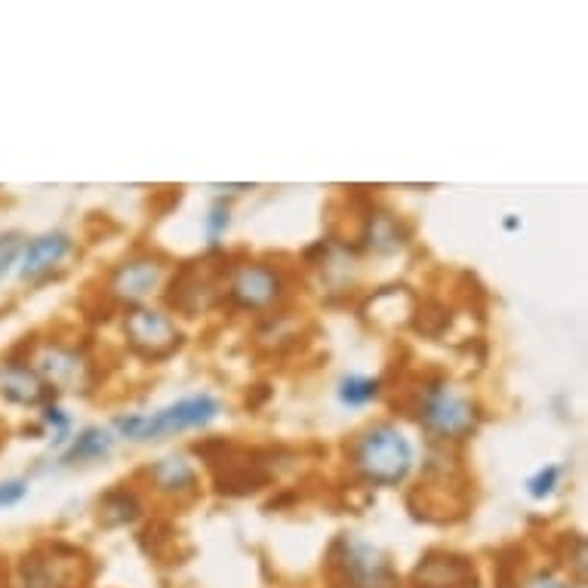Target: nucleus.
<instances>
[{
	"label": "nucleus",
	"instance_id": "nucleus-4",
	"mask_svg": "<svg viewBox=\"0 0 588 588\" xmlns=\"http://www.w3.org/2000/svg\"><path fill=\"white\" fill-rule=\"evenodd\" d=\"M330 564L342 588H398V573L388 554L361 536H340Z\"/></svg>",
	"mask_w": 588,
	"mask_h": 588
},
{
	"label": "nucleus",
	"instance_id": "nucleus-13",
	"mask_svg": "<svg viewBox=\"0 0 588 588\" xmlns=\"http://www.w3.org/2000/svg\"><path fill=\"white\" fill-rule=\"evenodd\" d=\"M149 481L154 490L164 496H194L197 494V472L182 453H170L157 459L149 469Z\"/></svg>",
	"mask_w": 588,
	"mask_h": 588
},
{
	"label": "nucleus",
	"instance_id": "nucleus-3",
	"mask_svg": "<svg viewBox=\"0 0 588 588\" xmlns=\"http://www.w3.org/2000/svg\"><path fill=\"white\" fill-rule=\"evenodd\" d=\"M419 425L440 440H465L477 429L475 400L444 380L425 382L417 400Z\"/></svg>",
	"mask_w": 588,
	"mask_h": 588
},
{
	"label": "nucleus",
	"instance_id": "nucleus-12",
	"mask_svg": "<svg viewBox=\"0 0 588 588\" xmlns=\"http://www.w3.org/2000/svg\"><path fill=\"white\" fill-rule=\"evenodd\" d=\"M0 395L20 407H40L50 395V388L31 363L10 361L0 367Z\"/></svg>",
	"mask_w": 588,
	"mask_h": 588
},
{
	"label": "nucleus",
	"instance_id": "nucleus-8",
	"mask_svg": "<svg viewBox=\"0 0 588 588\" xmlns=\"http://www.w3.org/2000/svg\"><path fill=\"white\" fill-rule=\"evenodd\" d=\"M77 564H80L77 551H65L62 546L35 551L22 561V588H72Z\"/></svg>",
	"mask_w": 588,
	"mask_h": 588
},
{
	"label": "nucleus",
	"instance_id": "nucleus-7",
	"mask_svg": "<svg viewBox=\"0 0 588 588\" xmlns=\"http://www.w3.org/2000/svg\"><path fill=\"white\" fill-rule=\"evenodd\" d=\"M38 376L59 392H87L93 385V367L90 361L68 345H43L35 361Z\"/></svg>",
	"mask_w": 588,
	"mask_h": 588
},
{
	"label": "nucleus",
	"instance_id": "nucleus-15",
	"mask_svg": "<svg viewBox=\"0 0 588 588\" xmlns=\"http://www.w3.org/2000/svg\"><path fill=\"white\" fill-rule=\"evenodd\" d=\"M139 514H142V502L127 487H114L99 499V521L105 527H127V524H133Z\"/></svg>",
	"mask_w": 588,
	"mask_h": 588
},
{
	"label": "nucleus",
	"instance_id": "nucleus-5",
	"mask_svg": "<svg viewBox=\"0 0 588 588\" xmlns=\"http://www.w3.org/2000/svg\"><path fill=\"white\" fill-rule=\"evenodd\" d=\"M124 333H127V342L133 345V351H139V355L149 358V361L167 358V355H172V351L179 348V342H182L176 323L170 321V315H164V311H157V308H145V305H139V308H133V311L127 315Z\"/></svg>",
	"mask_w": 588,
	"mask_h": 588
},
{
	"label": "nucleus",
	"instance_id": "nucleus-18",
	"mask_svg": "<svg viewBox=\"0 0 588 588\" xmlns=\"http://www.w3.org/2000/svg\"><path fill=\"white\" fill-rule=\"evenodd\" d=\"M561 477H564V469H561V465H542V469H539L536 475H531V481H527V494L542 502V499H549V496L558 490Z\"/></svg>",
	"mask_w": 588,
	"mask_h": 588
},
{
	"label": "nucleus",
	"instance_id": "nucleus-16",
	"mask_svg": "<svg viewBox=\"0 0 588 588\" xmlns=\"http://www.w3.org/2000/svg\"><path fill=\"white\" fill-rule=\"evenodd\" d=\"M404 241H407V231L392 213H370V219H367V247L380 253V256H388V253H398L404 247Z\"/></svg>",
	"mask_w": 588,
	"mask_h": 588
},
{
	"label": "nucleus",
	"instance_id": "nucleus-24",
	"mask_svg": "<svg viewBox=\"0 0 588 588\" xmlns=\"http://www.w3.org/2000/svg\"><path fill=\"white\" fill-rule=\"evenodd\" d=\"M502 226H506V231H517V228H521V219H517V216H506Z\"/></svg>",
	"mask_w": 588,
	"mask_h": 588
},
{
	"label": "nucleus",
	"instance_id": "nucleus-11",
	"mask_svg": "<svg viewBox=\"0 0 588 588\" xmlns=\"http://www.w3.org/2000/svg\"><path fill=\"white\" fill-rule=\"evenodd\" d=\"M419 588H477V573L472 561L456 554H429L413 573Z\"/></svg>",
	"mask_w": 588,
	"mask_h": 588
},
{
	"label": "nucleus",
	"instance_id": "nucleus-17",
	"mask_svg": "<svg viewBox=\"0 0 588 588\" xmlns=\"http://www.w3.org/2000/svg\"><path fill=\"white\" fill-rule=\"evenodd\" d=\"M382 382L373 376H361V373H351V376H342L340 388H336V398L345 407H367L380 398Z\"/></svg>",
	"mask_w": 588,
	"mask_h": 588
},
{
	"label": "nucleus",
	"instance_id": "nucleus-6",
	"mask_svg": "<svg viewBox=\"0 0 588 588\" xmlns=\"http://www.w3.org/2000/svg\"><path fill=\"white\" fill-rule=\"evenodd\" d=\"M228 293H231L234 303L241 305V308H247V311H266V308L284 299L286 281L274 266L244 263V266H238L231 271Z\"/></svg>",
	"mask_w": 588,
	"mask_h": 588
},
{
	"label": "nucleus",
	"instance_id": "nucleus-14",
	"mask_svg": "<svg viewBox=\"0 0 588 588\" xmlns=\"http://www.w3.org/2000/svg\"><path fill=\"white\" fill-rule=\"evenodd\" d=\"M112 429L90 425V429H84V432L68 444V450L62 453V465H90V462H99V459H105V456L112 453Z\"/></svg>",
	"mask_w": 588,
	"mask_h": 588
},
{
	"label": "nucleus",
	"instance_id": "nucleus-2",
	"mask_svg": "<svg viewBox=\"0 0 588 588\" xmlns=\"http://www.w3.org/2000/svg\"><path fill=\"white\" fill-rule=\"evenodd\" d=\"M222 413V404L197 392L189 398H179L176 404H167L154 413H130V417H117L112 422L114 437H127V440H161L167 435H179V432H191V429H207L209 422H216Z\"/></svg>",
	"mask_w": 588,
	"mask_h": 588
},
{
	"label": "nucleus",
	"instance_id": "nucleus-1",
	"mask_svg": "<svg viewBox=\"0 0 588 588\" xmlns=\"http://www.w3.org/2000/svg\"><path fill=\"white\" fill-rule=\"evenodd\" d=\"M351 469L373 487H398L410 475L417 450L413 440L392 422H373L351 444Z\"/></svg>",
	"mask_w": 588,
	"mask_h": 588
},
{
	"label": "nucleus",
	"instance_id": "nucleus-19",
	"mask_svg": "<svg viewBox=\"0 0 588 588\" xmlns=\"http://www.w3.org/2000/svg\"><path fill=\"white\" fill-rule=\"evenodd\" d=\"M22 247H25V234L22 231H3L0 234V281L20 266Z\"/></svg>",
	"mask_w": 588,
	"mask_h": 588
},
{
	"label": "nucleus",
	"instance_id": "nucleus-20",
	"mask_svg": "<svg viewBox=\"0 0 588 588\" xmlns=\"http://www.w3.org/2000/svg\"><path fill=\"white\" fill-rule=\"evenodd\" d=\"M40 419H43V425H47V429H53V444L62 447V444L68 440V435H72V417H68L59 404H43V413H40Z\"/></svg>",
	"mask_w": 588,
	"mask_h": 588
},
{
	"label": "nucleus",
	"instance_id": "nucleus-22",
	"mask_svg": "<svg viewBox=\"0 0 588 588\" xmlns=\"http://www.w3.org/2000/svg\"><path fill=\"white\" fill-rule=\"evenodd\" d=\"M25 496H28V481H22V477H7V481H0V509L20 506Z\"/></svg>",
	"mask_w": 588,
	"mask_h": 588
},
{
	"label": "nucleus",
	"instance_id": "nucleus-21",
	"mask_svg": "<svg viewBox=\"0 0 588 588\" xmlns=\"http://www.w3.org/2000/svg\"><path fill=\"white\" fill-rule=\"evenodd\" d=\"M228 226H231V209L222 201H216L213 207L207 209V216H204V231H207L209 244H219V238L226 234Z\"/></svg>",
	"mask_w": 588,
	"mask_h": 588
},
{
	"label": "nucleus",
	"instance_id": "nucleus-9",
	"mask_svg": "<svg viewBox=\"0 0 588 588\" xmlns=\"http://www.w3.org/2000/svg\"><path fill=\"white\" fill-rule=\"evenodd\" d=\"M164 281V263L157 256H136L114 268L108 290L120 303H142Z\"/></svg>",
	"mask_w": 588,
	"mask_h": 588
},
{
	"label": "nucleus",
	"instance_id": "nucleus-23",
	"mask_svg": "<svg viewBox=\"0 0 588 588\" xmlns=\"http://www.w3.org/2000/svg\"><path fill=\"white\" fill-rule=\"evenodd\" d=\"M527 588H573L567 583H561V579H554L551 573H539L536 579H531V586Z\"/></svg>",
	"mask_w": 588,
	"mask_h": 588
},
{
	"label": "nucleus",
	"instance_id": "nucleus-10",
	"mask_svg": "<svg viewBox=\"0 0 588 588\" xmlns=\"http://www.w3.org/2000/svg\"><path fill=\"white\" fill-rule=\"evenodd\" d=\"M72 250H75L72 234H65V231H43L38 238L25 241L16 271H20L22 281H40L43 274H50L53 268L62 266L72 256Z\"/></svg>",
	"mask_w": 588,
	"mask_h": 588
}]
</instances>
